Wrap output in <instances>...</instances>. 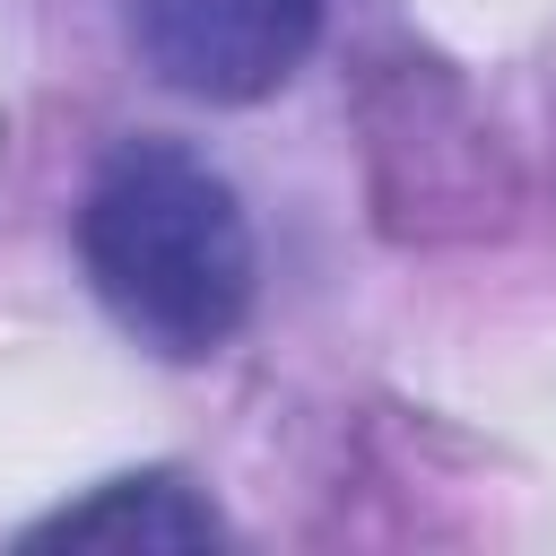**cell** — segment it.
Segmentation results:
<instances>
[{"label": "cell", "mask_w": 556, "mask_h": 556, "mask_svg": "<svg viewBox=\"0 0 556 556\" xmlns=\"http://www.w3.org/2000/svg\"><path fill=\"white\" fill-rule=\"evenodd\" d=\"M78 261L96 304L174 365L217 356L252 313V217L235 182L174 139H130L96 165L78 200Z\"/></svg>", "instance_id": "6da1fadb"}, {"label": "cell", "mask_w": 556, "mask_h": 556, "mask_svg": "<svg viewBox=\"0 0 556 556\" xmlns=\"http://www.w3.org/2000/svg\"><path fill=\"white\" fill-rule=\"evenodd\" d=\"M321 35V0H130L139 61L200 104L278 96Z\"/></svg>", "instance_id": "7a4b0ae2"}, {"label": "cell", "mask_w": 556, "mask_h": 556, "mask_svg": "<svg viewBox=\"0 0 556 556\" xmlns=\"http://www.w3.org/2000/svg\"><path fill=\"white\" fill-rule=\"evenodd\" d=\"M217 539H226L217 504L191 495L174 469L104 478L96 495H78L26 530V547H217Z\"/></svg>", "instance_id": "3957f363"}]
</instances>
